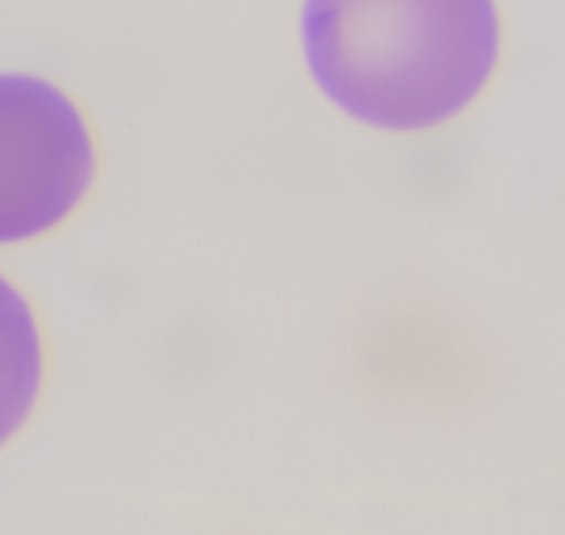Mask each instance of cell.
<instances>
[{
	"mask_svg": "<svg viewBox=\"0 0 565 535\" xmlns=\"http://www.w3.org/2000/svg\"><path fill=\"white\" fill-rule=\"evenodd\" d=\"M313 87L376 133L419 137L466 117L505 54L499 0H303Z\"/></svg>",
	"mask_w": 565,
	"mask_h": 535,
	"instance_id": "obj_1",
	"label": "cell"
},
{
	"mask_svg": "<svg viewBox=\"0 0 565 535\" xmlns=\"http://www.w3.org/2000/svg\"><path fill=\"white\" fill-rule=\"evenodd\" d=\"M100 167L84 107L38 74H0V246L57 233L87 203Z\"/></svg>",
	"mask_w": 565,
	"mask_h": 535,
	"instance_id": "obj_2",
	"label": "cell"
},
{
	"mask_svg": "<svg viewBox=\"0 0 565 535\" xmlns=\"http://www.w3.org/2000/svg\"><path fill=\"white\" fill-rule=\"evenodd\" d=\"M47 379V340L31 297L0 274V449L38 413Z\"/></svg>",
	"mask_w": 565,
	"mask_h": 535,
	"instance_id": "obj_3",
	"label": "cell"
}]
</instances>
